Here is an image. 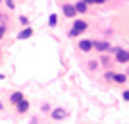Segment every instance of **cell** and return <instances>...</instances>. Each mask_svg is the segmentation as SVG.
Instances as JSON below:
<instances>
[{
    "mask_svg": "<svg viewBox=\"0 0 129 124\" xmlns=\"http://www.w3.org/2000/svg\"><path fill=\"white\" fill-rule=\"evenodd\" d=\"M29 107H31V103L27 101V99H23V101H21V103H17L14 109H16V113H17V114H25V113H29Z\"/></svg>",
    "mask_w": 129,
    "mask_h": 124,
    "instance_id": "obj_9",
    "label": "cell"
},
{
    "mask_svg": "<svg viewBox=\"0 0 129 124\" xmlns=\"http://www.w3.org/2000/svg\"><path fill=\"white\" fill-rule=\"evenodd\" d=\"M77 49H79L81 52H91V50L94 49V41H91V39H81L79 43H77Z\"/></svg>",
    "mask_w": 129,
    "mask_h": 124,
    "instance_id": "obj_4",
    "label": "cell"
},
{
    "mask_svg": "<svg viewBox=\"0 0 129 124\" xmlns=\"http://www.w3.org/2000/svg\"><path fill=\"white\" fill-rule=\"evenodd\" d=\"M125 74H127V76H129V66H127V72H125Z\"/></svg>",
    "mask_w": 129,
    "mask_h": 124,
    "instance_id": "obj_26",
    "label": "cell"
},
{
    "mask_svg": "<svg viewBox=\"0 0 129 124\" xmlns=\"http://www.w3.org/2000/svg\"><path fill=\"white\" fill-rule=\"evenodd\" d=\"M108 0H94V4H106Z\"/></svg>",
    "mask_w": 129,
    "mask_h": 124,
    "instance_id": "obj_21",
    "label": "cell"
},
{
    "mask_svg": "<svg viewBox=\"0 0 129 124\" xmlns=\"http://www.w3.org/2000/svg\"><path fill=\"white\" fill-rule=\"evenodd\" d=\"M127 80H129L127 74H116V76H114V83H118V85H125Z\"/></svg>",
    "mask_w": 129,
    "mask_h": 124,
    "instance_id": "obj_11",
    "label": "cell"
},
{
    "mask_svg": "<svg viewBox=\"0 0 129 124\" xmlns=\"http://www.w3.org/2000/svg\"><path fill=\"white\" fill-rule=\"evenodd\" d=\"M33 33H35V31L31 29V25H27V27H23L21 31L16 35V39H17V41H25V39H31L33 37Z\"/></svg>",
    "mask_w": 129,
    "mask_h": 124,
    "instance_id": "obj_7",
    "label": "cell"
},
{
    "mask_svg": "<svg viewBox=\"0 0 129 124\" xmlns=\"http://www.w3.org/2000/svg\"><path fill=\"white\" fill-rule=\"evenodd\" d=\"M112 52L116 54V62L118 64H129V50H123L119 47H112Z\"/></svg>",
    "mask_w": 129,
    "mask_h": 124,
    "instance_id": "obj_2",
    "label": "cell"
},
{
    "mask_svg": "<svg viewBox=\"0 0 129 124\" xmlns=\"http://www.w3.org/2000/svg\"><path fill=\"white\" fill-rule=\"evenodd\" d=\"M114 76H116V72L106 70V72H104V80H106V81H114Z\"/></svg>",
    "mask_w": 129,
    "mask_h": 124,
    "instance_id": "obj_15",
    "label": "cell"
},
{
    "mask_svg": "<svg viewBox=\"0 0 129 124\" xmlns=\"http://www.w3.org/2000/svg\"><path fill=\"white\" fill-rule=\"evenodd\" d=\"M87 29H89V22H87V20H75L73 25H71V29L68 31V37H79Z\"/></svg>",
    "mask_w": 129,
    "mask_h": 124,
    "instance_id": "obj_1",
    "label": "cell"
},
{
    "mask_svg": "<svg viewBox=\"0 0 129 124\" xmlns=\"http://www.w3.org/2000/svg\"><path fill=\"white\" fill-rule=\"evenodd\" d=\"M87 4H94V0H85Z\"/></svg>",
    "mask_w": 129,
    "mask_h": 124,
    "instance_id": "obj_22",
    "label": "cell"
},
{
    "mask_svg": "<svg viewBox=\"0 0 129 124\" xmlns=\"http://www.w3.org/2000/svg\"><path fill=\"white\" fill-rule=\"evenodd\" d=\"M2 20H4V14H2V12H0V22H2Z\"/></svg>",
    "mask_w": 129,
    "mask_h": 124,
    "instance_id": "obj_24",
    "label": "cell"
},
{
    "mask_svg": "<svg viewBox=\"0 0 129 124\" xmlns=\"http://www.w3.org/2000/svg\"><path fill=\"white\" fill-rule=\"evenodd\" d=\"M0 56H2V50H0Z\"/></svg>",
    "mask_w": 129,
    "mask_h": 124,
    "instance_id": "obj_28",
    "label": "cell"
},
{
    "mask_svg": "<svg viewBox=\"0 0 129 124\" xmlns=\"http://www.w3.org/2000/svg\"><path fill=\"white\" fill-rule=\"evenodd\" d=\"M75 8L79 14H87L89 12V4H87L85 0H75Z\"/></svg>",
    "mask_w": 129,
    "mask_h": 124,
    "instance_id": "obj_10",
    "label": "cell"
},
{
    "mask_svg": "<svg viewBox=\"0 0 129 124\" xmlns=\"http://www.w3.org/2000/svg\"><path fill=\"white\" fill-rule=\"evenodd\" d=\"M4 78H6V76H4V74H0V80H4Z\"/></svg>",
    "mask_w": 129,
    "mask_h": 124,
    "instance_id": "obj_25",
    "label": "cell"
},
{
    "mask_svg": "<svg viewBox=\"0 0 129 124\" xmlns=\"http://www.w3.org/2000/svg\"><path fill=\"white\" fill-rule=\"evenodd\" d=\"M94 50H98V52H108V50H112V45L108 43V41H94Z\"/></svg>",
    "mask_w": 129,
    "mask_h": 124,
    "instance_id": "obj_8",
    "label": "cell"
},
{
    "mask_svg": "<svg viewBox=\"0 0 129 124\" xmlns=\"http://www.w3.org/2000/svg\"><path fill=\"white\" fill-rule=\"evenodd\" d=\"M62 14H64V17H68V20H73V17L79 14V12H77V8H75V2H73V4L64 2V4H62Z\"/></svg>",
    "mask_w": 129,
    "mask_h": 124,
    "instance_id": "obj_3",
    "label": "cell"
},
{
    "mask_svg": "<svg viewBox=\"0 0 129 124\" xmlns=\"http://www.w3.org/2000/svg\"><path fill=\"white\" fill-rule=\"evenodd\" d=\"M0 111H4V105H2V99H0Z\"/></svg>",
    "mask_w": 129,
    "mask_h": 124,
    "instance_id": "obj_23",
    "label": "cell"
},
{
    "mask_svg": "<svg viewBox=\"0 0 129 124\" xmlns=\"http://www.w3.org/2000/svg\"><path fill=\"white\" fill-rule=\"evenodd\" d=\"M4 4L8 6L10 10H14V8H16V2H14V0H4Z\"/></svg>",
    "mask_w": 129,
    "mask_h": 124,
    "instance_id": "obj_18",
    "label": "cell"
},
{
    "mask_svg": "<svg viewBox=\"0 0 129 124\" xmlns=\"http://www.w3.org/2000/svg\"><path fill=\"white\" fill-rule=\"evenodd\" d=\"M2 2H4V0H0V4H2Z\"/></svg>",
    "mask_w": 129,
    "mask_h": 124,
    "instance_id": "obj_27",
    "label": "cell"
},
{
    "mask_svg": "<svg viewBox=\"0 0 129 124\" xmlns=\"http://www.w3.org/2000/svg\"><path fill=\"white\" fill-rule=\"evenodd\" d=\"M58 25V16L56 14H50V17H48V27H56Z\"/></svg>",
    "mask_w": 129,
    "mask_h": 124,
    "instance_id": "obj_13",
    "label": "cell"
},
{
    "mask_svg": "<svg viewBox=\"0 0 129 124\" xmlns=\"http://www.w3.org/2000/svg\"><path fill=\"white\" fill-rule=\"evenodd\" d=\"M121 99H123L125 103H129V89H125V91L121 93Z\"/></svg>",
    "mask_w": 129,
    "mask_h": 124,
    "instance_id": "obj_20",
    "label": "cell"
},
{
    "mask_svg": "<svg viewBox=\"0 0 129 124\" xmlns=\"http://www.w3.org/2000/svg\"><path fill=\"white\" fill-rule=\"evenodd\" d=\"M50 116H52V120H64V118H68V111L64 107H56L50 111Z\"/></svg>",
    "mask_w": 129,
    "mask_h": 124,
    "instance_id": "obj_5",
    "label": "cell"
},
{
    "mask_svg": "<svg viewBox=\"0 0 129 124\" xmlns=\"http://www.w3.org/2000/svg\"><path fill=\"white\" fill-rule=\"evenodd\" d=\"M23 99H25L23 91H12L10 95H8V103H10V105H14V107H16L17 103H21Z\"/></svg>",
    "mask_w": 129,
    "mask_h": 124,
    "instance_id": "obj_6",
    "label": "cell"
},
{
    "mask_svg": "<svg viewBox=\"0 0 129 124\" xmlns=\"http://www.w3.org/2000/svg\"><path fill=\"white\" fill-rule=\"evenodd\" d=\"M98 64H100V60H89V64H87V68H89L91 72H94V70L98 68Z\"/></svg>",
    "mask_w": 129,
    "mask_h": 124,
    "instance_id": "obj_14",
    "label": "cell"
},
{
    "mask_svg": "<svg viewBox=\"0 0 129 124\" xmlns=\"http://www.w3.org/2000/svg\"><path fill=\"white\" fill-rule=\"evenodd\" d=\"M4 37H6V25H2V23H0V41H2Z\"/></svg>",
    "mask_w": 129,
    "mask_h": 124,
    "instance_id": "obj_19",
    "label": "cell"
},
{
    "mask_svg": "<svg viewBox=\"0 0 129 124\" xmlns=\"http://www.w3.org/2000/svg\"><path fill=\"white\" fill-rule=\"evenodd\" d=\"M19 23H21L23 27H27V25H29V17H27V16H19Z\"/></svg>",
    "mask_w": 129,
    "mask_h": 124,
    "instance_id": "obj_17",
    "label": "cell"
},
{
    "mask_svg": "<svg viewBox=\"0 0 129 124\" xmlns=\"http://www.w3.org/2000/svg\"><path fill=\"white\" fill-rule=\"evenodd\" d=\"M52 109H50V103H43L41 105V113H50Z\"/></svg>",
    "mask_w": 129,
    "mask_h": 124,
    "instance_id": "obj_16",
    "label": "cell"
},
{
    "mask_svg": "<svg viewBox=\"0 0 129 124\" xmlns=\"http://www.w3.org/2000/svg\"><path fill=\"white\" fill-rule=\"evenodd\" d=\"M100 64H102L104 68H108V66L112 64V58H110L106 52H100Z\"/></svg>",
    "mask_w": 129,
    "mask_h": 124,
    "instance_id": "obj_12",
    "label": "cell"
}]
</instances>
